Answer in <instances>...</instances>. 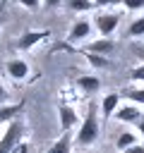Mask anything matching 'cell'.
Segmentation results:
<instances>
[{
    "mask_svg": "<svg viewBox=\"0 0 144 153\" xmlns=\"http://www.w3.org/2000/svg\"><path fill=\"white\" fill-rule=\"evenodd\" d=\"M98 131H101L98 110H96V105L91 103V105L86 108V117L79 122V129H77V134H74V143H77V146H82V148H86V146L96 143Z\"/></svg>",
    "mask_w": 144,
    "mask_h": 153,
    "instance_id": "cell-1",
    "label": "cell"
},
{
    "mask_svg": "<svg viewBox=\"0 0 144 153\" xmlns=\"http://www.w3.org/2000/svg\"><path fill=\"white\" fill-rule=\"evenodd\" d=\"M22 136H24V124L19 120L10 122L7 129L0 134V153H12V148L22 141Z\"/></svg>",
    "mask_w": 144,
    "mask_h": 153,
    "instance_id": "cell-2",
    "label": "cell"
},
{
    "mask_svg": "<svg viewBox=\"0 0 144 153\" xmlns=\"http://www.w3.org/2000/svg\"><path fill=\"white\" fill-rule=\"evenodd\" d=\"M120 19H122L120 12H98V14L94 17V26H96V31L101 33V38H110V36L115 33Z\"/></svg>",
    "mask_w": 144,
    "mask_h": 153,
    "instance_id": "cell-3",
    "label": "cell"
},
{
    "mask_svg": "<svg viewBox=\"0 0 144 153\" xmlns=\"http://www.w3.org/2000/svg\"><path fill=\"white\" fill-rule=\"evenodd\" d=\"M43 38H50V31L48 29H36V31H24L17 41H14V48L17 50H31L34 45H38Z\"/></svg>",
    "mask_w": 144,
    "mask_h": 153,
    "instance_id": "cell-4",
    "label": "cell"
},
{
    "mask_svg": "<svg viewBox=\"0 0 144 153\" xmlns=\"http://www.w3.org/2000/svg\"><path fill=\"white\" fill-rule=\"evenodd\" d=\"M58 120H60V131H72L77 124H79V115L72 105L67 103H60L58 105Z\"/></svg>",
    "mask_w": 144,
    "mask_h": 153,
    "instance_id": "cell-5",
    "label": "cell"
},
{
    "mask_svg": "<svg viewBox=\"0 0 144 153\" xmlns=\"http://www.w3.org/2000/svg\"><path fill=\"white\" fill-rule=\"evenodd\" d=\"M5 69H7V76L14 79V81H24V79L31 74L29 62L22 60V57H12V60H7V62H5Z\"/></svg>",
    "mask_w": 144,
    "mask_h": 153,
    "instance_id": "cell-6",
    "label": "cell"
},
{
    "mask_svg": "<svg viewBox=\"0 0 144 153\" xmlns=\"http://www.w3.org/2000/svg\"><path fill=\"white\" fill-rule=\"evenodd\" d=\"M113 120H118V122H122V124H137V122L142 120V110H139V105H134V103H125V105H120V108L115 110Z\"/></svg>",
    "mask_w": 144,
    "mask_h": 153,
    "instance_id": "cell-7",
    "label": "cell"
},
{
    "mask_svg": "<svg viewBox=\"0 0 144 153\" xmlns=\"http://www.w3.org/2000/svg\"><path fill=\"white\" fill-rule=\"evenodd\" d=\"M24 108H26V100H24V98H19L17 103H5V105H0V124H10V122L19 120V115L24 112Z\"/></svg>",
    "mask_w": 144,
    "mask_h": 153,
    "instance_id": "cell-8",
    "label": "cell"
},
{
    "mask_svg": "<svg viewBox=\"0 0 144 153\" xmlns=\"http://www.w3.org/2000/svg\"><path fill=\"white\" fill-rule=\"evenodd\" d=\"M89 33H91V22H89V19H74V24H72L70 31H67V43L74 45V43L89 38Z\"/></svg>",
    "mask_w": 144,
    "mask_h": 153,
    "instance_id": "cell-9",
    "label": "cell"
},
{
    "mask_svg": "<svg viewBox=\"0 0 144 153\" xmlns=\"http://www.w3.org/2000/svg\"><path fill=\"white\" fill-rule=\"evenodd\" d=\"M118 108H120V93L118 91H110L101 98V117L103 120H110Z\"/></svg>",
    "mask_w": 144,
    "mask_h": 153,
    "instance_id": "cell-10",
    "label": "cell"
},
{
    "mask_svg": "<svg viewBox=\"0 0 144 153\" xmlns=\"http://www.w3.org/2000/svg\"><path fill=\"white\" fill-rule=\"evenodd\" d=\"M72 146H74V134L72 131H62L50 146L46 153H72Z\"/></svg>",
    "mask_w": 144,
    "mask_h": 153,
    "instance_id": "cell-11",
    "label": "cell"
},
{
    "mask_svg": "<svg viewBox=\"0 0 144 153\" xmlns=\"http://www.w3.org/2000/svg\"><path fill=\"white\" fill-rule=\"evenodd\" d=\"M74 86H77L82 93L94 96V93L101 88V79H98V76H94V74H82V76H77V79H74Z\"/></svg>",
    "mask_w": 144,
    "mask_h": 153,
    "instance_id": "cell-12",
    "label": "cell"
},
{
    "mask_svg": "<svg viewBox=\"0 0 144 153\" xmlns=\"http://www.w3.org/2000/svg\"><path fill=\"white\" fill-rule=\"evenodd\" d=\"M113 48H115L113 38H96V41H89L82 50H84V53H94V55H103V57H106Z\"/></svg>",
    "mask_w": 144,
    "mask_h": 153,
    "instance_id": "cell-13",
    "label": "cell"
},
{
    "mask_svg": "<svg viewBox=\"0 0 144 153\" xmlns=\"http://www.w3.org/2000/svg\"><path fill=\"white\" fill-rule=\"evenodd\" d=\"M120 96H125L130 103H134V105H144V86H130V88H125Z\"/></svg>",
    "mask_w": 144,
    "mask_h": 153,
    "instance_id": "cell-14",
    "label": "cell"
},
{
    "mask_svg": "<svg viewBox=\"0 0 144 153\" xmlns=\"http://www.w3.org/2000/svg\"><path fill=\"white\" fill-rule=\"evenodd\" d=\"M137 143V134H132V131H122V134H118V139H115V148L122 153L125 148H130V146H134Z\"/></svg>",
    "mask_w": 144,
    "mask_h": 153,
    "instance_id": "cell-15",
    "label": "cell"
},
{
    "mask_svg": "<svg viewBox=\"0 0 144 153\" xmlns=\"http://www.w3.org/2000/svg\"><path fill=\"white\" fill-rule=\"evenodd\" d=\"M84 57H86V62L91 65V67H96V69H108L110 67V62L103 57V55H94V53H84V50H79Z\"/></svg>",
    "mask_w": 144,
    "mask_h": 153,
    "instance_id": "cell-16",
    "label": "cell"
},
{
    "mask_svg": "<svg viewBox=\"0 0 144 153\" xmlns=\"http://www.w3.org/2000/svg\"><path fill=\"white\" fill-rule=\"evenodd\" d=\"M65 5H67V10H72V12H89L91 7H96L94 0H65Z\"/></svg>",
    "mask_w": 144,
    "mask_h": 153,
    "instance_id": "cell-17",
    "label": "cell"
},
{
    "mask_svg": "<svg viewBox=\"0 0 144 153\" xmlns=\"http://www.w3.org/2000/svg\"><path fill=\"white\" fill-rule=\"evenodd\" d=\"M127 33H130L132 38H142V36H144V17H137V19L130 24Z\"/></svg>",
    "mask_w": 144,
    "mask_h": 153,
    "instance_id": "cell-18",
    "label": "cell"
},
{
    "mask_svg": "<svg viewBox=\"0 0 144 153\" xmlns=\"http://www.w3.org/2000/svg\"><path fill=\"white\" fill-rule=\"evenodd\" d=\"M130 79L144 86V65H137V67H132V72H130Z\"/></svg>",
    "mask_w": 144,
    "mask_h": 153,
    "instance_id": "cell-19",
    "label": "cell"
},
{
    "mask_svg": "<svg viewBox=\"0 0 144 153\" xmlns=\"http://www.w3.org/2000/svg\"><path fill=\"white\" fill-rule=\"evenodd\" d=\"M17 2H19V7L31 10V12H34V10H38V7L43 5V0H17Z\"/></svg>",
    "mask_w": 144,
    "mask_h": 153,
    "instance_id": "cell-20",
    "label": "cell"
},
{
    "mask_svg": "<svg viewBox=\"0 0 144 153\" xmlns=\"http://www.w3.org/2000/svg\"><path fill=\"white\" fill-rule=\"evenodd\" d=\"M122 5H125V10H132V12L144 10V0H122Z\"/></svg>",
    "mask_w": 144,
    "mask_h": 153,
    "instance_id": "cell-21",
    "label": "cell"
},
{
    "mask_svg": "<svg viewBox=\"0 0 144 153\" xmlns=\"http://www.w3.org/2000/svg\"><path fill=\"white\" fill-rule=\"evenodd\" d=\"M31 151V146H29V141H19L14 148H12V153H29Z\"/></svg>",
    "mask_w": 144,
    "mask_h": 153,
    "instance_id": "cell-22",
    "label": "cell"
},
{
    "mask_svg": "<svg viewBox=\"0 0 144 153\" xmlns=\"http://www.w3.org/2000/svg\"><path fill=\"white\" fill-rule=\"evenodd\" d=\"M96 7H113V5H122V0H94Z\"/></svg>",
    "mask_w": 144,
    "mask_h": 153,
    "instance_id": "cell-23",
    "label": "cell"
},
{
    "mask_svg": "<svg viewBox=\"0 0 144 153\" xmlns=\"http://www.w3.org/2000/svg\"><path fill=\"white\" fill-rule=\"evenodd\" d=\"M65 0H43V7L46 10H55V7H60Z\"/></svg>",
    "mask_w": 144,
    "mask_h": 153,
    "instance_id": "cell-24",
    "label": "cell"
},
{
    "mask_svg": "<svg viewBox=\"0 0 144 153\" xmlns=\"http://www.w3.org/2000/svg\"><path fill=\"white\" fill-rule=\"evenodd\" d=\"M7 100H10V91H7V88L2 86V81H0V105H5Z\"/></svg>",
    "mask_w": 144,
    "mask_h": 153,
    "instance_id": "cell-25",
    "label": "cell"
},
{
    "mask_svg": "<svg viewBox=\"0 0 144 153\" xmlns=\"http://www.w3.org/2000/svg\"><path fill=\"white\" fill-rule=\"evenodd\" d=\"M122 153H144V143H134V146H130V148H125Z\"/></svg>",
    "mask_w": 144,
    "mask_h": 153,
    "instance_id": "cell-26",
    "label": "cell"
},
{
    "mask_svg": "<svg viewBox=\"0 0 144 153\" xmlns=\"http://www.w3.org/2000/svg\"><path fill=\"white\" fill-rule=\"evenodd\" d=\"M137 131H139V134H142V136H144V117H142V120H139V122H137Z\"/></svg>",
    "mask_w": 144,
    "mask_h": 153,
    "instance_id": "cell-27",
    "label": "cell"
}]
</instances>
